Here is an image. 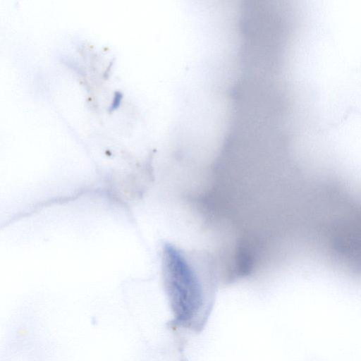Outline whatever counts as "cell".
Listing matches in <instances>:
<instances>
[{
  "label": "cell",
  "mask_w": 361,
  "mask_h": 361,
  "mask_svg": "<svg viewBox=\"0 0 361 361\" xmlns=\"http://www.w3.org/2000/svg\"><path fill=\"white\" fill-rule=\"evenodd\" d=\"M212 265L205 256L166 244L163 250L164 286L175 321L200 329L210 310L214 293Z\"/></svg>",
  "instance_id": "cell-1"
}]
</instances>
